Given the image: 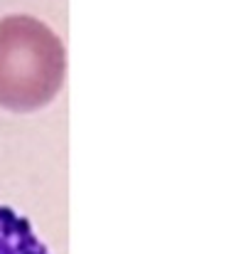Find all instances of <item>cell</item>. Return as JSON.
<instances>
[{
  "instance_id": "cell-1",
  "label": "cell",
  "mask_w": 236,
  "mask_h": 254,
  "mask_svg": "<svg viewBox=\"0 0 236 254\" xmlns=\"http://www.w3.org/2000/svg\"><path fill=\"white\" fill-rule=\"evenodd\" d=\"M67 52L57 32L37 17L0 20V106L15 114L40 111L64 86Z\"/></svg>"
},
{
  "instance_id": "cell-2",
  "label": "cell",
  "mask_w": 236,
  "mask_h": 254,
  "mask_svg": "<svg viewBox=\"0 0 236 254\" xmlns=\"http://www.w3.org/2000/svg\"><path fill=\"white\" fill-rule=\"evenodd\" d=\"M0 254H49V250L25 215L0 205Z\"/></svg>"
}]
</instances>
